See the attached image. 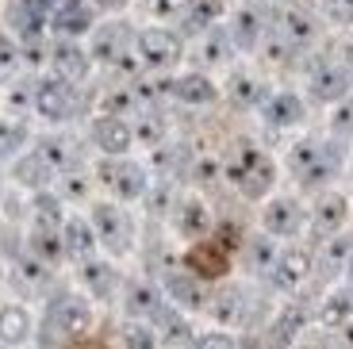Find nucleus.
<instances>
[{
	"instance_id": "f257e3e1",
	"label": "nucleus",
	"mask_w": 353,
	"mask_h": 349,
	"mask_svg": "<svg viewBox=\"0 0 353 349\" xmlns=\"http://www.w3.org/2000/svg\"><path fill=\"white\" fill-rule=\"evenodd\" d=\"M31 112H35L43 123H54V127L70 123L73 115L81 112L77 85L54 77V73H39V77L31 81Z\"/></svg>"
},
{
	"instance_id": "f03ea898",
	"label": "nucleus",
	"mask_w": 353,
	"mask_h": 349,
	"mask_svg": "<svg viewBox=\"0 0 353 349\" xmlns=\"http://www.w3.org/2000/svg\"><path fill=\"white\" fill-rule=\"evenodd\" d=\"M181 54H185V39L173 27L154 23V27L134 31V58H139V66L146 73H169L181 61Z\"/></svg>"
},
{
	"instance_id": "7ed1b4c3",
	"label": "nucleus",
	"mask_w": 353,
	"mask_h": 349,
	"mask_svg": "<svg viewBox=\"0 0 353 349\" xmlns=\"http://www.w3.org/2000/svg\"><path fill=\"white\" fill-rule=\"evenodd\" d=\"M97 181L104 184V192H112L115 203H134L150 188V169L131 157H104L97 166Z\"/></svg>"
},
{
	"instance_id": "20e7f679",
	"label": "nucleus",
	"mask_w": 353,
	"mask_h": 349,
	"mask_svg": "<svg viewBox=\"0 0 353 349\" xmlns=\"http://www.w3.org/2000/svg\"><path fill=\"white\" fill-rule=\"evenodd\" d=\"M88 223L97 230V246H104L112 257H123L134 250V223L115 200H97L88 208Z\"/></svg>"
},
{
	"instance_id": "39448f33",
	"label": "nucleus",
	"mask_w": 353,
	"mask_h": 349,
	"mask_svg": "<svg viewBox=\"0 0 353 349\" xmlns=\"http://www.w3.org/2000/svg\"><path fill=\"white\" fill-rule=\"evenodd\" d=\"M85 39H88V58H92V66H112V70H119V66H127V54H134V31L119 16L97 23Z\"/></svg>"
},
{
	"instance_id": "423d86ee",
	"label": "nucleus",
	"mask_w": 353,
	"mask_h": 349,
	"mask_svg": "<svg viewBox=\"0 0 353 349\" xmlns=\"http://www.w3.org/2000/svg\"><path fill=\"white\" fill-rule=\"evenodd\" d=\"M230 181H234V188H239L246 200H265L276 184V161L265 154V150L250 146V150H242V157L234 161Z\"/></svg>"
},
{
	"instance_id": "0eeeda50",
	"label": "nucleus",
	"mask_w": 353,
	"mask_h": 349,
	"mask_svg": "<svg viewBox=\"0 0 353 349\" xmlns=\"http://www.w3.org/2000/svg\"><path fill=\"white\" fill-rule=\"evenodd\" d=\"M292 169H296V181L303 188H327L330 177L338 173V157L323 139H303L292 150Z\"/></svg>"
},
{
	"instance_id": "6e6552de",
	"label": "nucleus",
	"mask_w": 353,
	"mask_h": 349,
	"mask_svg": "<svg viewBox=\"0 0 353 349\" xmlns=\"http://www.w3.org/2000/svg\"><path fill=\"white\" fill-rule=\"evenodd\" d=\"M46 73L70 81V85H85L88 73H92L88 46H81V39H54V43H46Z\"/></svg>"
},
{
	"instance_id": "1a4fd4ad",
	"label": "nucleus",
	"mask_w": 353,
	"mask_h": 349,
	"mask_svg": "<svg viewBox=\"0 0 353 349\" xmlns=\"http://www.w3.org/2000/svg\"><path fill=\"white\" fill-rule=\"evenodd\" d=\"M92 326V303L77 292H65V296L50 299V311H46V330H58V338H81V334Z\"/></svg>"
},
{
	"instance_id": "9d476101",
	"label": "nucleus",
	"mask_w": 353,
	"mask_h": 349,
	"mask_svg": "<svg viewBox=\"0 0 353 349\" xmlns=\"http://www.w3.org/2000/svg\"><path fill=\"white\" fill-rule=\"evenodd\" d=\"M88 142L100 150V157H123L127 150L134 146V131L123 115H104L100 112L97 119L88 123Z\"/></svg>"
},
{
	"instance_id": "9b49d317",
	"label": "nucleus",
	"mask_w": 353,
	"mask_h": 349,
	"mask_svg": "<svg viewBox=\"0 0 353 349\" xmlns=\"http://www.w3.org/2000/svg\"><path fill=\"white\" fill-rule=\"evenodd\" d=\"M46 27L58 39H85L97 27V12H92L88 0H58L46 16Z\"/></svg>"
},
{
	"instance_id": "f8f14e48",
	"label": "nucleus",
	"mask_w": 353,
	"mask_h": 349,
	"mask_svg": "<svg viewBox=\"0 0 353 349\" xmlns=\"http://www.w3.org/2000/svg\"><path fill=\"white\" fill-rule=\"evenodd\" d=\"M307 223V211L296 196H273L261 211V227L269 238H296Z\"/></svg>"
},
{
	"instance_id": "ddd939ff",
	"label": "nucleus",
	"mask_w": 353,
	"mask_h": 349,
	"mask_svg": "<svg viewBox=\"0 0 353 349\" xmlns=\"http://www.w3.org/2000/svg\"><path fill=\"white\" fill-rule=\"evenodd\" d=\"M77 272H81L88 299H97V303H112L119 296V288H123V277H119V269L108 257H85V261H77Z\"/></svg>"
},
{
	"instance_id": "4468645a",
	"label": "nucleus",
	"mask_w": 353,
	"mask_h": 349,
	"mask_svg": "<svg viewBox=\"0 0 353 349\" xmlns=\"http://www.w3.org/2000/svg\"><path fill=\"white\" fill-rule=\"evenodd\" d=\"M161 292H165V296L173 299V307H181V311H203V307H208V296H212V292H208V280H200L188 269H165Z\"/></svg>"
},
{
	"instance_id": "2eb2a0df",
	"label": "nucleus",
	"mask_w": 353,
	"mask_h": 349,
	"mask_svg": "<svg viewBox=\"0 0 353 349\" xmlns=\"http://www.w3.org/2000/svg\"><path fill=\"white\" fill-rule=\"evenodd\" d=\"M119 299H123V315H127V319H142V323H150L154 315L169 303L158 280H123Z\"/></svg>"
},
{
	"instance_id": "dca6fc26",
	"label": "nucleus",
	"mask_w": 353,
	"mask_h": 349,
	"mask_svg": "<svg viewBox=\"0 0 353 349\" xmlns=\"http://www.w3.org/2000/svg\"><path fill=\"white\" fill-rule=\"evenodd\" d=\"M265 277H269V284L276 292H300L303 280L311 277V257L303 250H276V257Z\"/></svg>"
},
{
	"instance_id": "f3484780",
	"label": "nucleus",
	"mask_w": 353,
	"mask_h": 349,
	"mask_svg": "<svg viewBox=\"0 0 353 349\" xmlns=\"http://www.w3.org/2000/svg\"><path fill=\"white\" fill-rule=\"evenodd\" d=\"M230 265V250L219 242V238H196V246L185 253V269L196 272L200 280L223 277Z\"/></svg>"
},
{
	"instance_id": "a211bd4d",
	"label": "nucleus",
	"mask_w": 353,
	"mask_h": 349,
	"mask_svg": "<svg viewBox=\"0 0 353 349\" xmlns=\"http://www.w3.org/2000/svg\"><path fill=\"white\" fill-rule=\"evenodd\" d=\"M169 219H173V230L181 238H203L212 230V211L200 196H176Z\"/></svg>"
},
{
	"instance_id": "6ab92c4d",
	"label": "nucleus",
	"mask_w": 353,
	"mask_h": 349,
	"mask_svg": "<svg viewBox=\"0 0 353 349\" xmlns=\"http://www.w3.org/2000/svg\"><path fill=\"white\" fill-rule=\"evenodd\" d=\"M58 235H62V250L70 261H85V257H97V230H92V223H88V215H65L62 227H58Z\"/></svg>"
},
{
	"instance_id": "aec40b11",
	"label": "nucleus",
	"mask_w": 353,
	"mask_h": 349,
	"mask_svg": "<svg viewBox=\"0 0 353 349\" xmlns=\"http://www.w3.org/2000/svg\"><path fill=\"white\" fill-rule=\"evenodd\" d=\"M215 97H219V88L208 73H181V77L169 81V100L185 108H212Z\"/></svg>"
},
{
	"instance_id": "412c9836",
	"label": "nucleus",
	"mask_w": 353,
	"mask_h": 349,
	"mask_svg": "<svg viewBox=\"0 0 353 349\" xmlns=\"http://www.w3.org/2000/svg\"><path fill=\"white\" fill-rule=\"evenodd\" d=\"M261 115H265V123H269L273 131H288V127H300V123H303L307 108H303V97H300V92H288V88H281V92H273V97H265Z\"/></svg>"
},
{
	"instance_id": "4be33fe9",
	"label": "nucleus",
	"mask_w": 353,
	"mask_h": 349,
	"mask_svg": "<svg viewBox=\"0 0 353 349\" xmlns=\"http://www.w3.org/2000/svg\"><path fill=\"white\" fill-rule=\"evenodd\" d=\"M150 326L158 330V341H161V346H169V349L192 346V338H196V326L188 323V315L181 311V307H173V303L161 307V311L150 319Z\"/></svg>"
},
{
	"instance_id": "5701e85b",
	"label": "nucleus",
	"mask_w": 353,
	"mask_h": 349,
	"mask_svg": "<svg viewBox=\"0 0 353 349\" xmlns=\"http://www.w3.org/2000/svg\"><path fill=\"white\" fill-rule=\"evenodd\" d=\"M203 311L212 315V323H219L223 330L227 326H242L246 323V315H250V299L242 288H219L208 296V307Z\"/></svg>"
},
{
	"instance_id": "b1692460",
	"label": "nucleus",
	"mask_w": 353,
	"mask_h": 349,
	"mask_svg": "<svg viewBox=\"0 0 353 349\" xmlns=\"http://www.w3.org/2000/svg\"><path fill=\"white\" fill-rule=\"evenodd\" d=\"M307 219H311V230H315V235L330 238V235H338V230L345 227V219H350V200L338 196V192H323L315 200V208H311Z\"/></svg>"
},
{
	"instance_id": "393cba45",
	"label": "nucleus",
	"mask_w": 353,
	"mask_h": 349,
	"mask_svg": "<svg viewBox=\"0 0 353 349\" xmlns=\"http://www.w3.org/2000/svg\"><path fill=\"white\" fill-rule=\"evenodd\" d=\"M12 181H16L19 188H27V192H43V188H50L54 169L46 166L43 157L35 154V146H31V150H19V154L12 157Z\"/></svg>"
},
{
	"instance_id": "a878e982",
	"label": "nucleus",
	"mask_w": 353,
	"mask_h": 349,
	"mask_svg": "<svg viewBox=\"0 0 353 349\" xmlns=\"http://www.w3.org/2000/svg\"><path fill=\"white\" fill-rule=\"evenodd\" d=\"M307 88H311V97H315V100L334 104V100H342L345 92L353 88V73L345 70V66H334V61H330V66H323V70L311 73Z\"/></svg>"
},
{
	"instance_id": "bb28decb",
	"label": "nucleus",
	"mask_w": 353,
	"mask_h": 349,
	"mask_svg": "<svg viewBox=\"0 0 353 349\" xmlns=\"http://www.w3.org/2000/svg\"><path fill=\"white\" fill-rule=\"evenodd\" d=\"M35 330V315L23 303H4L0 307V346H23Z\"/></svg>"
},
{
	"instance_id": "cd10ccee",
	"label": "nucleus",
	"mask_w": 353,
	"mask_h": 349,
	"mask_svg": "<svg viewBox=\"0 0 353 349\" xmlns=\"http://www.w3.org/2000/svg\"><path fill=\"white\" fill-rule=\"evenodd\" d=\"M303 326H307V311H303L300 303L284 307V311L276 315L273 330H269V349H288V346H296V338L303 334Z\"/></svg>"
},
{
	"instance_id": "c85d7f7f",
	"label": "nucleus",
	"mask_w": 353,
	"mask_h": 349,
	"mask_svg": "<svg viewBox=\"0 0 353 349\" xmlns=\"http://www.w3.org/2000/svg\"><path fill=\"white\" fill-rule=\"evenodd\" d=\"M27 253L35 257V261L43 265H62L65 261V250H62V235L50 227H31V235H27Z\"/></svg>"
},
{
	"instance_id": "c756f323",
	"label": "nucleus",
	"mask_w": 353,
	"mask_h": 349,
	"mask_svg": "<svg viewBox=\"0 0 353 349\" xmlns=\"http://www.w3.org/2000/svg\"><path fill=\"white\" fill-rule=\"evenodd\" d=\"M35 154L43 157V161H46L50 169H54V177L77 166V154H73V142L65 139V134H43V139L35 142Z\"/></svg>"
},
{
	"instance_id": "7c9ffc66",
	"label": "nucleus",
	"mask_w": 353,
	"mask_h": 349,
	"mask_svg": "<svg viewBox=\"0 0 353 349\" xmlns=\"http://www.w3.org/2000/svg\"><path fill=\"white\" fill-rule=\"evenodd\" d=\"M319 323L327 326V330H342V326L353 323V288H338L323 299L319 307Z\"/></svg>"
},
{
	"instance_id": "2f4dec72",
	"label": "nucleus",
	"mask_w": 353,
	"mask_h": 349,
	"mask_svg": "<svg viewBox=\"0 0 353 349\" xmlns=\"http://www.w3.org/2000/svg\"><path fill=\"white\" fill-rule=\"evenodd\" d=\"M65 219V200L58 192H31V227H50L58 230Z\"/></svg>"
},
{
	"instance_id": "473e14b6",
	"label": "nucleus",
	"mask_w": 353,
	"mask_h": 349,
	"mask_svg": "<svg viewBox=\"0 0 353 349\" xmlns=\"http://www.w3.org/2000/svg\"><path fill=\"white\" fill-rule=\"evenodd\" d=\"M16 77H23V46L12 31H0V88Z\"/></svg>"
},
{
	"instance_id": "72a5a7b5",
	"label": "nucleus",
	"mask_w": 353,
	"mask_h": 349,
	"mask_svg": "<svg viewBox=\"0 0 353 349\" xmlns=\"http://www.w3.org/2000/svg\"><path fill=\"white\" fill-rule=\"evenodd\" d=\"M227 35H230V43H234V50H254V46L261 43V16H257L254 8L239 12Z\"/></svg>"
},
{
	"instance_id": "f704fd0d",
	"label": "nucleus",
	"mask_w": 353,
	"mask_h": 349,
	"mask_svg": "<svg viewBox=\"0 0 353 349\" xmlns=\"http://www.w3.org/2000/svg\"><path fill=\"white\" fill-rule=\"evenodd\" d=\"M119 346L123 349H161L158 341V330L150 323H142V319H127L119 326Z\"/></svg>"
},
{
	"instance_id": "c9c22d12",
	"label": "nucleus",
	"mask_w": 353,
	"mask_h": 349,
	"mask_svg": "<svg viewBox=\"0 0 353 349\" xmlns=\"http://www.w3.org/2000/svg\"><path fill=\"white\" fill-rule=\"evenodd\" d=\"M88 192H92V177H88V169L73 166V169H65V173H58V196H62V200L85 203Z\"/></svg>"
},
{
	"instance_id": "e433bc0d",
	"label": "nucleus",
	"mask_w": 353,
	"mask_h": 349,
	"mask_svg": "<svg viewBox=\"0 0 353 349\" xmlns=\"http://www.w3.org/2000/svg\"><path fill=\"white\" fill-rule=\"evenodd\" d=\"M273 257H276V238H269V235L246 238V265H250V272L265 277L269 265H273Z\"/></svg>"
},
{
	"instance_id": "4c0bfd02",
	"label": "nucleus",
	"mask_w": 353,
	"mask_h": 349,
	"mask_svg": "<svg viewBox=\"0 0 353 349\" xmlns=\"http://www.w3.org/2000/svg\"><path fill=\"white\" fill-rule=\"evenodd\" d=\"M219 12H223V0H192L188 12L181 16V27L185 31H208L219 19Z\"/></svg>"
},
{
	"instance_id": "58836bf2",
	"label": "nucleus",
	"mask_w": 353,
	"mask_h": 349,
	"mask_svg": "<svg viewBox=\"0 0 353 349\" xmlns=\"http://www.w3.org/2000/svg\"><path fill=\"white\" fill-rule=\"evenodd\" d=\"M131 131H134V142H142V146H161V142L169 139V127H165V115H158L150 108V112L142 115L139 123H131Z\"/></svg>"
},
{
	"instance_id": "ea45409f",
	"label": "nucleus",
	"mask_w": 353,
	"mask_h": 349,
	"mask_svg": "<svg viewBox=\"0 0 353 349\" xmlns=\"http://www.w3.org/2000/svg\"><path fill=\"white\" fill-rule=\"evenodd\" d=\"M50 265H43V261H35L31 253H23L16 261V280H19V288H35V292H43L46 284H50Z\"/></svg>"
},
{
	"instance_id": "a19ab883",
	"label": "nucleus",
	"mask_w": 353,
	"mask_h": 349,
	"mask_svg": "<svg viewBox=\"0 0 353 349\" xmlns=\"http://www.w3.org/2000/svg\"><path fill=\"white\" fill-rule=\"evenodd\" d=\"M19 150H27V127L12 115L0 119V157H16Z\"/></svg>"
},
{
	"instance_id": "79ce46f5",
	"label": "nucleus",
	"mask_w": 353,
	"mask_h": 349,
	"mask_svg": "<svg viewBox=\"0 0 353 349\" xmlns=\"http://www.w3.org/2000/svg\"><path fill=\"white\" fill-rule=\"evenodd\" d=\"M230 100H234V104H246V108H254L257 100L265 97V88H261V81L254 77V73H242V77H234L230 81Z\"/></svg>"
},
{
	"instance_id": "37998d69",
	"label": "nucleus",
	"mask_w": 353,
	"mask_h": 349,
	"mask_svg": "<svg viewBox=\"0 0 353 349\" xmlns=\"http://www.w3.org/2000/svg\"><path fill=\"white\" fill-rule=\"evenodd\" d=\"M330 134L334 139H353V97L350 92L342 100H334V108H330Z\"/></svg>"
},
{
	"instance_id": "c03bdc74",
	"label": "nucleus",
	"mask_w": 353,
	"mask_h": 349,
	"mask_svg": "<svg viewBox=\"0 0 353 349\" xmlns=\"http://www.w3.org/2000/svg\"><path fill=\"white\" fill-rule=\"evenodd\" d=\"M234 58V43H230L227 31H212V35L203 39V61H212V66H227Z\"/></svg>"
},
{
	"instance_id": "a18cd8bd",
	"label": "nucleus",
	"mask_w": 353,
	"mask_h": 349,
	"mask_svg": "<svg viewBox=\"0 0 353 349\" xmlns=\"http://www.w3.org/2000/svg\"><path fill=\"white\" fill-rule=\"evenodd\" d=\"M142 200H146V208H150L158 219H165L169 211H173V200H176V192H173V184H169V181H161V184H150Z\"/></svg>"
},
{
	"instance_id": "49530a36",
	"label": "nucleus",
	"mask_w": 353,
	"mask_h": 349,
	"mask_svg": "<svg viewBox=\"0 0 353 349\" xmlns=\"http://www.w3.org/2000/svg\"><path fill=\"white\" fill-rule=\"evenodd\" d=\"M284 27H288V46H303V43H311V35H315L311 19L300 16V12H288V16H284Z\"/></svg>"
},
{
	"instance_id": "de8ad7c7",
	"label": "nucleus",
	"mask_w": 353,
	"mask_h": 349,
	"mask_svg": "<svg viewBox=\"0 0 353 349\" xmlns=\"http://www.w3.org/2000/svg\"><path fill=\"white\" fill-rule=\"evenodd\" d=\"M350 253H353V235H345V230L330 235V242H327V261L330 265H345Z\"/></svg>"
},
{
	"instance_id": "09e8293b",
	"label": "nucleus",
	"mask_w": 353,
	"mask_h": 349,
	"mask_svg": "<svg viewBox=\"0 0 353 349\" xmlns=\"http://www.w3.org/2000/svg\"><path fill=\"white\" fill-rule=\"evenodd\" d=\"M188 349H242V346L227 330H212V334H196Z\"/></svg>"
},
{
	"instance_id": "8fccbe9b",
	"label": "nucleus",
	"mask_w": 353,
	"mask_h": 349,
	"mask_svg": "<svg viewBox=\"0 0 353 349\" xmlns=\"http://www.w3.org/2000/svg\"><path fill=\"white\" fill-rule=\"evenodd\" d=\"M188 4H192V0H150V12H154V19L169 23V19H181V16H185Z\"/></svg>"
},
{
	"instance_id": "3c124183",
	"label": "nucleus",
	"mask_w": 353,
	"mask_h": 349,
	"mask_svg": "<svg viewBox=\"0 0 353 349\" xmlns=\"http://www.w3.org/2000/svg\"><path fill=\"white\" fill-rule=\"evenodd\" d=\"M323 12H327V19H330V23H338V27H350L353 23V0H327Z\"/></svg>"
},
{
	"instance_id": "603ef678",
	"label": "nucleus",
	"mask_w": 353,
	"mask_h": 349,
	"mask_svg": "<svg viewBox=\"0 0 353 349\" xmlns=\"http://www.w3.org/2000/svg\"><path fill=\"white\" fill-rule=\"evenodd\" d=\"M196 181L200 184H208V181H219V161H208V157H203V161H196Z\"/></svg>"
},
{
	"instance_id": "864d4df0",
	"label": "nucleus",
	"mask_w": 353,
	"mask_h": 349,
	"mask_svg": "<svg viewBox=\"0 0 353 349\" xmlns=\"http://www.w3.org/2000/svg\"><path fill=\"white\" fill-rule=\"evenodd\" d=\"M92 4V12H100V16H115V12H123L131 0H88Z\"/></svg>"
},
{
	"instance_id": "5fc2aeb1",
	"label": "nucleus",
	"mask_w": 353,
	"mask_h": 349,
	"mask_svg": "<svg viewBox=\"0 0 353 349\" xmlns=\"http://www.w3.org/2000/svg\"><path fill=\"white\" fill-rule=\"evenodd\" d=\"M296 349H327V346H323L319 338H303L300 334V338H296Z\"/></svg>"
},
{
	"instance_id": "6e6d98bb",
	"label": "nucleus",
	"mask_w": 353,
	"mask_h": 349,
	"mask_svg": "<svg viewBox=\"0 0 353 349\" xmlns=\"http://www.w3.org/2000/svg\"><path fill=\"white\" fill-rule=\"evenodd\" d=\"M345 277H350V284H353V253H350V261H345Z\"/></svg>"
},
{
	"instance_id": "4d7b16f0",
	"label": "nucleus",
	"mask_w": 353,
	"mask_h": 349,
	"mask_svg": "<svg viewBox=\"0 0 353 349\" xmlns=\"http://www.w3.org/2000/svg\"><path fill=\"white\" fill-rule=\"evenodd\" d=\"M0 280H4V261H0Z\"/></svg>"
},
{
	"instance_id": "13d9d810",
	"label": "nucleus",
	"mask_w": 353,
	"mask_h": 349,
	"mask_svg": "<svg viewBox=\"0 0 353 349\" xmlns=\"http://www.w3.org/2000/svg\"><path fill=\"white\" fill-rule=\"evenodd\" d=\"M0 349H8V346H0Z\"/></svg>"
}]
</instances>
